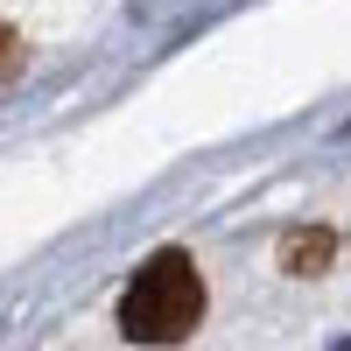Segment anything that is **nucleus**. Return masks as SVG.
I'll return each mask as SVG.
<instances>
[{
	"mask_svg": "<svg viewBox=\"0 0 351 351\" xmlns=\"http://www.w3.org/2000/svg\"><path fill=\"white\" fill-rule=\"evenodd\" d=\"M197 324H204V274H197V260L183 246L148 253L134 267L127 295H120V337L162 351V344H183Z\"/></svg>",
	"mask_w": 351,
	"mask_h": 351,
	"instance_id": "obj_1",
	"label": "nucleus"
},
{
	"mask_svg": "<svg viewBox=\"0 0 351 351\" xmlns=\"http://www.w3.org/2000/svg\"><path fill=\"white\" fill-rule=\"evenodd\" d=\"M324 253H330V232H302V239L288 246V267H295V274H309V267H316Z\"/></svg>",
	"mask_w": 351,
	"mask_h": 351,
	"instance_id": "obj_2",
	"label": "nucleus"
},
{
	"mask_svg": "<svg viewBox=\"0 0 351 351\" xmlns=\"http://www.w3.org/2000/svg\"><path fill=\"white\" fill-rule=\"evenodd\" d=\"M8 71H14V36L0 28V77H8Z\"/></svg>",
	"mask_w": 351,
	"mask_h": 351,
	"instance_id": "obj_3",
	"label": "nucleus"
}]
</instances>
